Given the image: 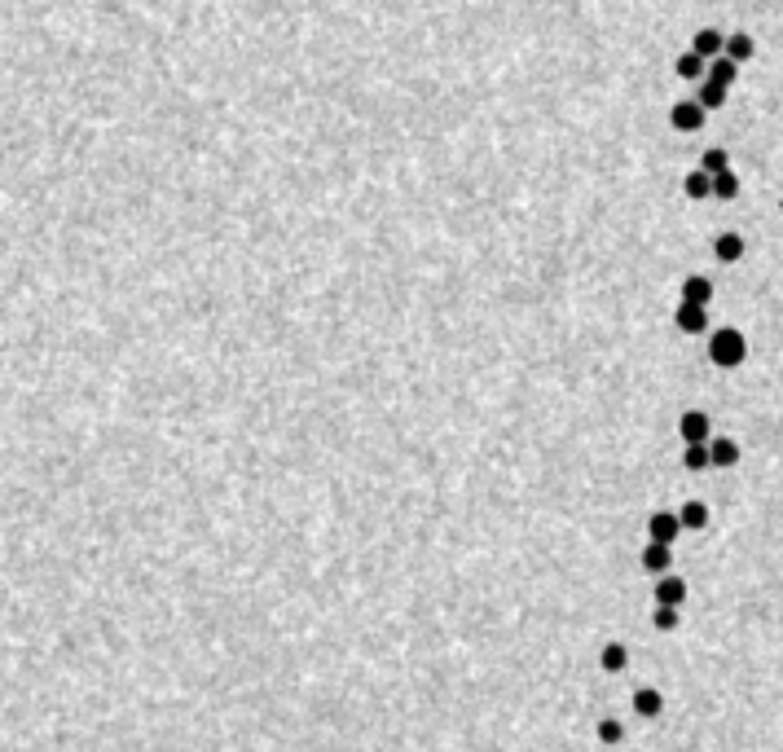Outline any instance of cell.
Segmentation results:
<instances>
[{
	"label": "cell",
	"instance_id": "7",
	"mask_svg": "<svg viewBox=\"0 0 783 752\" xmlns=\"http://www.w3.org/2000/svg\"><path fill=\"white\" fill-rule=\"evenodd\" d=\"M673 322H678L686 335H700V330H709V313H704V308H695V304H678Z\"/></svg>",
	"mask_w": 783,
	"mask_h": 752
},
{
	"label": "cell",
	"instance_id": "20",
	"mask_svg": "<svg viewBox=\"0 0 783 752\" xmlns=\"http://www.w3.org/2000/svg\"><path fill=\"white\" fill-rule=\"evenodd\" d=\"M695 102H700L704 111H713V106H726V89H722V84H713V80H704V84H700V97H695Z\"/></svg>",
	"mask_w": 783,
	"mask_h": 752
},
{
	"label": "cell",
	"instance_id": "15",
	"mask_svg": "<svg viewBox=\"0 0 783 752\" xmlns=\"http://www.w3.org/2000/svg\"><path fill=\"white\" fill-rule=\"evenodd\" d=\"M673 71H678L682 80H695V75H704V58H700L695 49H682L678 62H673Z\"/></svg>",
	"mask_w": 783,
	"mask_h": 752
},
{
	"label": "cell",
	"instance_id": "2",
	"mask_svg": "<svg viewBox=\"0 0 783 752\" xmlns=\"http://www.w3.org/2000/svg\"><path fill=\"white\" fill-rule=\"evenodd\" d=\"M678 431H682V440H686V445H709L713 423H709V414H704V409H682Z\"/></svg>",
	"mask_w": 783,
	"mask_h": 752
},
{
	"label": "cell",
	"instance_id": "11",
	"mask_svg": "<svg viewBox=\"0 0 783 752\" xmlns=\"http://www.w3.org/2000/svg\"><path fill=\"white\" fill-rule=\"evenodd\" d=\"M735 75H740V62H731L726 53L709 62V80H713V84H722V89H731V84H735Z\"/></svg>",
	"mask_w": 783,
	"mask_h": 752
},
{
	"label": "cell",
	"instance_id": "13",
	"mask_svg": "<svg viewBox=\"0 0 783 752\" xmlns=\"http://www.w3.org/2000/svg\"><path fill=\"white\" fill-rule=\"evenodd\" d=\"M700 172H709V176L731 172V154H726L722 145H709V150H704V159H700Z\"/></svg>",
	"mask_w": 783,
	"mask_h": 752
},
{
	"label": "cell",
	"instance_id": "22",
	"mask_svg": "<svg viewBox=\"0 0 783 752\" xmlns=\"http://www.w3.org/2000/svg\"><path fill=\"white\" fill-rule=\"evenodd\" d=\"M691 471H704L709 462H713V454H709V445H686V458H682Z\"/></svg>",
	"mask_w": 783,
	"mask_h": 752
},
{
	"label": "cell",
	"instance_id": "10",
	"mask_svg": "<svg viewBox=\"0 0 783 752\" xmlns=\"http://www.w3.org/2000/svg\"><path fill=\"white\" fill-rule=\"evenodd\" d=\"M709 454H713L717 467H735V462H740V445H735L731 436H713V440H709Z\"/></svg>",
	"mask_w": 783,
	"mask_h": 752
},
{
	"label": "cell",
	"instance_id": "8",
	"mask_svg": "<svg viewBox=\"0 0 783 752\" xmlns=\"http://www.w3.org/2000/svg\"><path fill=\"white\" fill-rule=\"evenodd\" d=\"M709 295H713V282H709V277H700V273H695V277H686V282H682V304L704 308V304H709Z\"/></svg>",
	"mask_w": 783,
	"mask_h": 752
},
{
	"label": "cell",
	"instance_id": "21",
	"mask_svg": "<svg viewBox=\"0 0 783 752\" xmlns=\"http://www.w3.org/2000/svg\"><path fill=\"white\" fill-rule=\"evenodd\" d=\"M713 194H717V198H735V194H740V176H735V172L713 176Z\"/></svg>",
	"mask_w": 783,
	"mask_h": 752
},
{
	"label": "cell",
	"instance_id": "16",
	"mask_svg": "<svg viewBox=\"0 0 783 752\" xmlns=\"http://www.w3.org/2000/svg\"><path fill=\"white\" fill-rule=\"evenodd\" d=\"M713 255H717V260H726V264H731V260H740V255H744V238H740V234H717Z\"/></svg>",
	"mask_w": 783,
	"mask_h": 752
},
{
	"label": "cell",
	"instance_id": "6",
	"mask_svg": "<svg viewBox=\"0 0 783 752\" xmlns=\"http://www.w3.org/2000/svg\"><path fill=\"white\" fill-rule=\"evenodd\" d=\"M682 599H686V581L678 572H669V577L655 581V608H678Z\"/></svg>",
	"mask_w": 783,
	"mask_h": 752
},
{
	"label": "cell",
	"instance_id": "4",
	"mask_svg": "<svg viewBox=\"0 0 783 752\" xmlns=\"http://www.w3.org/2000/svg\"><path fill=\"white\" fill-rule=\"evenodd\" d=\"M669 124L678 128V132H695V128L704 124V106L700 102H673L669 106Z\"/></svg>",
	"mask_w": 783,
	"mask_h": 752
},
{
	"label": "cell",
	"instance_id": "18",
	"mask_svg": "<svg viewBox=\"0 0 783 752\" xmlns=\"http://www.w3.org/2000/svg\"><path fill=\"white\" fill-rule=\"evenodd\" d=\"M682 190H686V198H709V194H713V176H709V172H691V176L682 181Z\"/></svg>",
	"mask_w": 783,
	"mask_h": 752
},
{
	"label": "cell",
	"instance_id": "3",
	"mask_svg": "<svg viewBox=\"0 0 783 752\" xmlns=\"http://www.w3.org/2000/svg\"><path fill=\"white\" fill-rule=\"evenodd\" d=\"M678 532H682V519H678L673 510H652V519H647V541H655V546H673Z\"/></svg>",
	"mask_w": 783,
	"mask_h": 752
},
{
	"label": "cell",
	"instance_id": "23",
	"mask_svg": "<svg viewBox=\"0 0 783 752\" xmlns=\"http://www.w3.org/2000/svg\"><path fill=\"white\" fill-rule=\"evenodd\" d=\"M599 740H603V744H621V740H625V726H621L616 717H599Z\"/></svg>",
	"mask_w": 783,
	"mask_h": 752
},
{
	"label": "cell",
	"instance_id": "19",
	"mask_svg": "<svg viewBox=\"0 0 783 752\" xmlns=\"http://www.w3.org/2000/svg\"><path fill=\"white\" fill-rule=\"evenodd\" d=\"M678 519H682V528H704V523H709V506H704V501H686V506L678 510Z\"/></svg>",
	"mask_w": 783,
	"mask_h": 752
},
{
	"label": "cell",
	"instance_id": "14",
	"mask_svg": "<svg viewBox=\"0 0 783 752\" xmlns=\"http://www.w3.org/2000/svg\"><path fill=\"white\" fill-rule=\"evenodd\" d=\"M634 709H639L643 717H655V713L664 709V695H660L655 686H639V691H634Z\"/></svg>",
	"mask_w": 783,
	"mask_h": 752
},
{
	"label": "cell",
	"instance_id": "12",
	"mask_svg": "<svg viewBox=\"0 0 783 752\" xmlns=\"http://www.w3.org/2000/svg\"><path fill=\"white\" fill-rule=\"evenodd\" d=\"M599 664H603L608 673H621V669L630 664V651H625V642H603V651H599Z\"/></svg>",
	"mask_w": 783,
	"mask_h": 752
},
{
	"label": "cell",
	"instance_id": "24",
	"mask_svg": "<svg viewBox=\"0 0 783 752\" xmlns=\"http://www.w3.org/2000/svg\"><path fill=\"white\" fill-rule=\"evenodd\" d=\"M652 625H655V629H678V608H655V612H652Z\"/></svg>",
	"mask_w": 783,
	"mask_h": 752
},
{
	"label": "cell",
	"instance_id": "1",
	"mask_svg": "<svg viewBox=\"0 0 783 752\" xmlns=\"http://www.w3.org/2000/svg\"><path fill=\"white\" fill-rule=\"evenodd\" d=\"M744 353H748V339H744L735 326H722V330L709 335V357H713V366H740Z\"/></svg>",
	"mask_w": 783,
	"mask_h": 752
},
{
	"label": "cell",
	"instance_id": "17",
	"mask_svg": "<svg viewBox=\"0 0 783 752\" xmlns=\"http://www.w3.org/2000/svg\"><path fill=\"white\" fill-rule=\"evenodd\" d=\"M726 58H731V62H744V58H753V35H744V31L726 35Z\"/></svg>",
	"mask_w": 783,
	"mask_h": 752
},
{
	"label": "cell",
	"instance_id": "9",
	"mask_svg": "<svg viewBox=\"0 0 783 752\" xmlns=\"http://www.w3.org/2000/svg\"><path fill=\"white\" fill-rule=\"evenodd\" d=\"M669 563H673L669 546H655V541H647V546H643V568H647V572H655V577H669Z\"/></svg>",
	"mask_w": 783,
	"mask_h": 752
},
{
	"label": "cell",
	"instance_id": "5",
	"mask_svg": "<svg viewBox=\"0 0 783 752\" xmlns=\"http://www.w3.org/2000/svg\"><path fill=\"white\" fill-rule=\"evenodd\" d=\"M691 49H695V53H700L704 62H713V58H722V53H726V35H722L717 27H700V31H695V44H691Z\"/></svg>",
	"mask_w": 783,
	"mask_h": 752
}]
</instances>
